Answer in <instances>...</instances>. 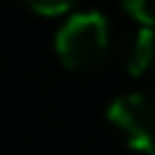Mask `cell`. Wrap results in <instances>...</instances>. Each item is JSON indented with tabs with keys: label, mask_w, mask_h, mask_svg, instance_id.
I'll return each instance as SVG.
<instances>
[{
	"label": "cell",
	"mask_w": 155,
	"mask_h": 155,
	"mask_svg": "<svg viewBox=\"0 0 155 155\" xmlns=\"http://www.w3.org/2000/svg\"><path fill=\"white\" fill-rule=\"evenodd\" d=\"M109 20L98 9L72 12L55 35V52L69 69H95L109 55Z\"/></svg>",
	"instance_id": "cell-1"
},
{
	"label": "cell",
	"mask_w": 155,
	"mask_h": 155,
	"mask_svg": "<svg viewBox=\"0 0 155 155\" xmlns=\"http://www.w3.org/2000/svg\"><path fill=\"white\" fill-rule=\"evenodd\" d=\"M118 138L138 155H155V101L147 92H124L106 109Z\"/></svg>",
	"instance_id": "cell-2"
},
{
	"label": "cell",
	"mask_w": 155,
	"mask_h": 155,
	"mask_svg": "<svg viewBox=\"0 0 155 155\" xmlns=\"http://www.w3.org/2000/svg\"><path fill=\"white\" fill-rule=\"evenodd\" d=\"M118 61L129 75H147L155 69V29H132L118 43Z\"/></svg>",
	"instance_id": "cell-3"
},
{
	"label": "cell",
	"mask_w": 155,
	"mask_h": 155,
	"mask_svg": "<svg viewBox=\"0 0 155 155\" xmlns=\"http://www.w3.org/2000/svg\"><path fill=\"white\" fill-rule=\"evenodd\" d=\"M121 6L147 29H155V0H121Z\"/></svg>",
	"instance_id": "cell-4"
},
{
	"label": "cell",
	"mask_w": 155,
	"mask_h": 155,
	"mask_svg": "<svg viewBox=\"0 0 155 155\" xmlns=\"http://www.w3.org/2000/svg\"><path fill=\"white\" fill-rule=\"evenodd\" d=\"M32 12L38 15H46V17H58V15H66L78 6V0H23Z\"/></svg>",
	"instance_id": "cell-5"
}]
</instances>
